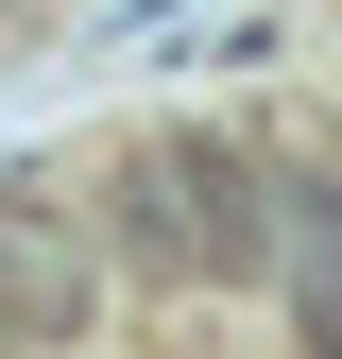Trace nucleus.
<instances>
[{
  "label": "nucleus",
  "mask_w": 342,
  "mask_h": 359,
  "mask_svg": "<svg viewBox=\"0 0 342 359\" xmlns=\"http://www.w3.org/2000/svg\"><path fill=\"white\" fill-rule=\"evenodd\" d=\"M120 189H137V240L171 274H256V257H274V205H256V154L240 137H154Z\"/></svg>",
  "instance_id": "nucleus-1"
},
{
  "label": "nucleus",
  "mask_w": 342,
  "mask_h": 359,
  "mask_svg": "<svg viewBox=\"0 0 342 359\" xmlns=\"http://www.w3.org/2000/svg\"><path fill=\"white\" fill-rule=\"evenodd\" d=\"M0 308H18V325H69L86 308V222L52 189H0Z\"/></svg>",
  "instance_id": "nucleus-2"
}]
</instances>
